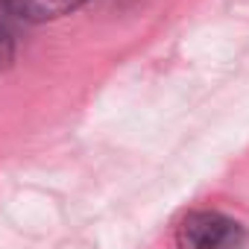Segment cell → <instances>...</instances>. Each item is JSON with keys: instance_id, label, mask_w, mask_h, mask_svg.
I'll use <instances>...</instances> for the list:
<instances>
[{"instance_id": "cell-1", "label": "cell", "mask_w": 249, "mask_h": 249, "mask_svg": "<svg viewBox=\"0 0 249 249\" xmlns=\"http://www.w3.org/2000/svg\"><path fill=\"white\" fill-rule=\"evenodd\" d=\"M240 243V223L220 211H191L176 226L179 249H231Z\"/></svg>"}, {"instance_id": "cell-2", "label": "cell", "mask_w": 249, "mask_h": 249, "mask_svg": "<svg viewBox=\"0 0 249 249\" xmlns=\"http://www.w3.org/2000/svg\"><path fill=\"white\" fill-rule=\"evenodd\" d=\"M85 0H0V9H6L15 18L41 24V21H56L62 15L76 12Z\"/></svg>"}, {"instance_id": "cell-3", "label": "cell", "mask_w": 249, "mask_h": 249, "mask_svg": "<svg viewBox=\"0 0 249 249\" xmlns=\"http://www.w3.org/2000/svg\"><path fill=\"white\" fill-rule=\"evenodd\" d=\"M15 59V38L6 30V24H0V73H3Z\"/></svg>"}]
</instances>
